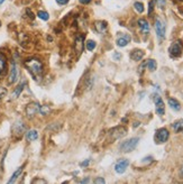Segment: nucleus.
<instances>
[{"label": "nucleus", "instance_id": "nucleus-36", "mask_svg": "<svg viewBox=\"0 0 183 184\" xmlns=\"http://www.w3.org/2000/svg\"><path fill=\"white\" fill-rule=\"evenodd\" d=\"M89 163H90V161H89V159H87V161H84L83 163H81V166H85V165H89Z\"/></svg>", "mask_w": 183, "mask_h": 184}, {"label": "nucleus", "instance_id": "nucleus-21", "mask_svg": "<svg viewBox=\"0 0 183 184\" xmlns=\"http://www.w3.org/2000/svg\"><path fill=\"white\" fill-rule=\"evenodd\" d=\"M146 65H147V69L152 72L155 71L156 67H157V63H156L155 60H148V62L146 63Z\"/></svg>", "mask_w": 183, "mask_h": 184}, {"label": "nucleus", "instance_id": "nucleus-35", "mask_svg": "<svg viewBox=\"0 0 183 184\" xmlns=\"http://www.w3.org/2000/svg\"><path fill=\"white\" fill-rule=\"evenodd\" d=\"M26 12L29 15V17H31V18H33V19H34V14H33V12L31 11V9H27V10H26Z\"/></svg>", "mask_w": 183, "mask_h": 184}, {"label": "nucleus", "instance_id": "nucleus-15", "mask_svg": "<svg viewBox=\"0 0 183 184\" xmlns=\"http://www.w3.org/2000/svg\"><path fill=\"white\" fill-rule=\"evenodd\" d=\"M144 55H145V53H144V51H142V50H134V51L130 53V57H132V60H134V61H141L143 57H144Z\"/></svg>", "mask_w": 183, "mask_h": 184}, {"label": "nucleus", "instance_id": "nucleus-18", "mask_svg": "<svg viewBox=\"0 0 183 184\" xmlns=\"http://www.w3.org/2000/svg\"><path fill=\"white\" fill-rule=\"evenodd\" d=\"M169 106L171 107V109L175 110V111H179L181 106H180V102L176 100V99H173V98H170L169 99Z\"/></svg>", "mask_w": 183, "mask_h": 184}, {"label": "nucleus", "instance_id": "nucleus-10", "mask_svg": "<svg viewBox=\"0 0 183 184\" xmlns=\"http://www.w3.org/2000/svg\"><path fill=\"white\" fill-rule=\"evenodd\" d=\"M128 165H129V161L128 159H120L115 165V171L118 174H122L126 171V168L128 167Z\"/></svg>", "mask_w": 183, "mask_h": 184}, {"label": "nucleus", "instance_id": "nucleus-32", "mask_svg": "<svg viewBox=\"0 0 183 184\" xmlns=\"http://www.w3.org/2000/svg\"><path fill=\"white\" fill-rule=\"evenodd\" d=\"M94 183H104V180L102 179V177H98V179H96V181H94Z\"/></svg>", "mask_w": 183, "mask_h": 184}, {"label": "nucleus", "instance_id": "nucleus-14", "mask_svg": "<svg viewBox=\"0 0 183 184\" xmlns=\"http://www.w3.org/2000/svg\"><path fill=\"white\" fill-rule=\"evenodd\" d=\"M138 26H139L141 31H142L144 34H147V33L150 31V24H148V21L146 20V19H144V18H141V19L138 20Z\"/></svg>", "mask_w": 183, "mask_h": 184}, {"label": "nucleus", "instance_id": "nucleus-17", "mask_svg": "<svg viewBox=\"0 0 183 184\" xmlns=\"http://www.w3.org/2000/svg\"><path fill=\"white\" fill-rule=\"evenodd\" d=\"M6 67H7V59L2 53H0V75L5 73Z\"/></svg>", "mask_w": 183, "mask_h": 184}, {"label": "nucleus", "instance_id": "nucleus-13", "mask_svg": "<svg viewBox=\"0 0 183 184\" xmlns=\"http://www.w3.org/2000/svg\"><path fill=\"white\" fill-rule=\"evenodd\" d=\"M130 42V36L128 35V34H120L119 35V37L117 38V45L119 46V47H125V46H127L128 45V43Z\"/></svg>", "mask_w": 183, "mask_h": 184}, {"label": "nucleus", "instance_id": "nucleus-23", "mask_svg": "<svg viewBox=\"0 0 183 184\" xmlns=\"http://www.w3.org/2000/svg\"><path fill=\"white\" fill-rule=\"evenodd\" d=\"M37 16H38V18H41L42 20H48V18H50V15L46 12V11H38L37 12Z\"/></svg>", "mask_w": 183, "mask_h": 184}, {"label": "nucleus", "instance_id": "nucleus-31", "mask_svg": "<svg viewBox=\"0 0 183 184\" xmlns=\"http://www.w3.org/2000/svg\"><path fill=\"white\" fill-rule=\"evenodd\" d=\"M56 2H57L59 5H66V3L69 2V0H56Z\"/></svg>", "mask_w": 183, "mask_h": 184}, {"label": "nucleus", "instance_id": "nucleus-40", "mask_svg": "<svg viewBox=\"0 0 183 184\" xmlns=\"http://www.w3.org/2000/svg\"><path fill=\"white\" fill-rule=\"evenodd\" d=\"M0 26H1V21H0Z\"/></svg>", "mask_w": 183, "mask_h": 184}, {"label": "nucleus", "instance_id": "nucleus-11", "mask_svg": "<svg viewBox=\"0 0 183 184\" xmlns=\"http://www.w3.org/2000/svg\"><path fill=\"white\" fill-rule=\"evenodd\" d=\"M18 79V66L15 62L11 63V69H10V74H9V83L12 84L17 81Z\"/></svg>", "mask_w": 183, "mask_h": 184}, {"label": "nucleus", "instance_id": "nucleus-22", "mask_svg": "<svg viewBox=\"0 0 183 184\" xmlns=\"http://www.w3.org/2000/svg\"><path fill=\"white\" fill-rule=\"evenodd\" d=\"M24 85H25V83L23 82L21 84H19V85L16 88V90H15L14 93H12V98H17V97L20 94V92L23 91V89H24Z\"/></svg>", "mask_w": 183, "mask_h": 184}, {"label": "nucleus", "instance_id": "nucleus-25", "mask_svg": "<svg viewBox=\"0 0 183 184\" xmlns=\"http://www.w3.org/2000/svg\"><path fill=\"white\" fill-rule=\"evenodd\" d=\"M85 46H87V50H88V51H93V50L96 48V42L89 40V41H87Z\"/></svg>", "mask_w": 183, "mask_h": 184}, {"label": "nucleus", "instance_id": "nucleus-42", "mask_svg": "<svg viewBox=\"0 0 183 184\" xmlns=\"http://www.w3.org/2000/svg\"><path fill=\"white\" fill-rule=\"evenodd\" d=\"M182 123H183V121H182Z\"/></svg>", "mask_w": 183, "mask_h": 184}, {"label": "nucleus", "instance_id": "nucleus-3", "mask_svg": "<svg viewBox=\"0 0 183 184\" xmlns=\"http://www.w3.org/2000/svg\"><path fill=\"white\" fill-rule=\"evenodd\" d=\"M183 51V44L181 41H175L172 45L170 46L169 52H170V55L173 57H179Z\"/></svg>", "mask_w": 183, "mask_h": 184}, {"label": "nucleus", "instance_id": "nucleus-24", "mask_svg": "<svg viewBox=\"0 0 183 184\" xmlns=\"http://www.w3.org/2000/svg\"><path fill=\"white\" fill-rule=\"evenodd\" d=\"M50 111H51V109H50L48 106H41V107H40V112H41V114H43V116L48 114Z\"/></svg>", "mask_w": 183, "mask_h": 184}, {"label": "nucleus", "instance_id": "nucleus-7", "mask_svg": "<svg viewBox=\"0 0 183 184\" xmlns=\"http://www.w3.org/2000/svg\"><path fill=\"white\" fill-rule=\"evenodd\" d=\"M110 136H111L112 139H118V138H122L124 137L126 134H127V129L122 126H119V127H116L110 130Z\"/></svg>", "mask_w": 183, "mask_h": 184}, {"label": "nucleus", "instance_id": "nucleus-5", "mask_svg": "<svg viewBox=\"0 0 183 184\" xmlns=\"http://www.w3.org/2000/svg\"><path fill=\"white\" fill-rule=\"evenodd\" d=\"M155 31H156V34L160 38H164L165 37V31H166V27H165V24L164 21L161 20L160 18H157L155 20Z\"/></svg>", "mask_w": 183, "mask_h": 184}, {"label": "nucleus", "instance_id": "nucleus-33", "mask_svg": "<svg viewBox=\"0 0 183 184\" xmlns=\"http://www.w3.org/2000/svg\"><path fill=\"white\" fill-rule=\"evenodd\" d=\"M33 183H46L45 180H34Z\"/></svg>", "mask_w": 183, "mask_h": 184}, {"label": "nucleus", "instance_id": "nucleus-28", "mask_svg": "<svg viewBox=\"0 0 183 184\" xmlns=\"http://www.w3.org/2000/svg\"><path fill=\"white\" fill-rule=\"evenodd\" d=\"M156 2H157V6L160 8H164L166 5V0H156Z\"/></svg>", "mask_w": 183, "mask_h": 184}, {"label": "nucleus", "instance_id": "nucleus-41", "mask_svg": "<svg viewBox=\"0 0 183 184\" xmlns=\"http://www.w3.org/2000/svg\"><path fill=\"white\" fill-rule=\"evenodd\" d=\"M179 1H183V0H179Z\"/></svg>", "mask_w": 183, "mask_h": 184}, {"label": "nucleus", "instance_id": "nucleus-26", "mask_svg": "<svg viewBox=\"0 0 183 184\" xmlns=\"http://www.w3.org/2000/svg\"><path fill=\"white\" fill-rule=\"evenodd\" d=\"M134 7H135L136 11L139 12V14H142L143 11H144V5H143L142 2H135V3H134Z\"/></svg>", "mask_w": 183, "mask_h": 184}, {"label": "nucleus", "instance_id": "nucleus-9", "mask_svg": "<svg viewBox=\"0 0 183 184\" xmlns=\"http://www.w3.org/2000/svg\"><path fill=\"white\" fill-rule=\"evenodd\" d=\"M83 47H84V37L80 35L76 37V40L74 42V51L76 53V55H80L83 51Z\"/></svg>", "mask_w": 183, "mask_h": 184}, {"label": "nucleus", "instance_id": "nucleus-6", "mask_svg": "<svg viewBox=\"0 0 183 184\" xmlns=\"http://www.w3.org/2000/svg\"><path fill=\"white\" fill-rule=\"evenodd\" d=\"M40 107H41V106L37 102H31L29 103V104H27V107H26V109H25L27 117H28V118H31V117H34L37 112H40Z\"/></svg>", "mask_w": 183, "mask_h": 184}, {"label": "nucleus", "instance_id": "nucleus-29", "mask_svg": "<svg viewBox=\"0 0 183 184\" xmlns=\"http://www.w3.org/2000/svg\"><path fill=\"white\" fill-rule=\"evenodd\" d=\"M6 94H7V89L6 88H0V99L6 97Z\"/></svg>", "mask_w": 183, "mask_h": 184}, {"label": "nucleus", "instance_id": "nucleus-8", "mask_svg": "<svg viewBox=\"0 0 183 184\" xmlns=\"http://www.w3.org/2000/svg\"><path fill=\"white\" fill-rule=\"evenodd\" d=\"M154 102L156 106V113L158 116H163L165 113V106H164L162 98L160 95H154Z\"/></svg>", "mask_w": 183, "mask_h": 184}, {"label": "nucleus", "instance_id": "nucleus-2", "mask_svg": "<svg viewBox=\"0 0 183 184\" xmlns=\"http://www.w3.org/2000/svg\"><path fill=\"white\" fill-rule=\"evenodd\" d=\"M138 142H139V138H137V137L130 138L120 145V151L124 153H129L136 148V146L138 145Z\"/></svg>", "mask_w": 183, "mask_h": 184}, {"label": "nucleus", "instance_id": "nucleus-27", "mask_svg": "<svg viewBox=\"0 0 183 184\" xmlns=\"http://www.w3.org/2000/svg\"><path fill=\"white\" fill-rule=\"evenodd\" d=\"M173 129L176 132V133H179L180 130H183V123H180V121H178V123H175L173 125Z\"/></svg>", "mask_w": 183, "mask_h": 184}, {"label": "nucleus", "instance_id": "nucleus-39", "mask_svg": "<svg viewBox=\"0 0 183 184\" xmlns=\"http://www.w3.org/2000/svg\"><path fill=\"white\" fill-rule=\"evenodd\" d=\"M3 1H5V0H0V5H2V3H3Z\"/></svg>", "mask_w": 183, "mask_h": 184}, {"label": "nucleus", "instance_id": "nucleus-1", "mask_svg": "<svg viewBox=\"0 0 183 184\" xmlns=\"http://www.w3.org/2000/svg\"><path fill=\"white\" fill-rule=\"evenodd\" d=\"M25 66L36 80H38L41 78L42 73H43V64H42V62L38 59L31 57V59L26 60L25 61Z\"/></svg>", "mask_w": 183, "mask_h": 184}, {"label": "nucleus", "instance_id": "nucleus-12", "mask_svg": "<svg viewBox=\"0 0 183 184\" xmlns=\"http://www.w3.org/2000/svg\"><path fill=\"white\" fill-rule=\"evenodd\" d=\"M94 29L99 34H104L108 29V24L104 20H97L94 22Z\"/></svg>", "mask_w": 183, "mask_h": 184}, {"label": "nucleus", "instance_id": "nucleus-20", "mask_svg": "<svg viewBox=\"0 0 183 184\" xmlns=\"http://www.w3.org/2000/svg\"><path fill=\"white\" fill-rule=\"evenodd\" d=\"M21 172H23V166H20V167H18L17 170H16V172L11 175V177L9 179V181H8V183H14L19 176H20Z\"/></svg>", "mask_w": 183, "mask_h": 184}, {"label": "nucleus", "instance_id": "nucleus-34", "mask_svg": "<svg viewBox=\"0 0 183 184\" xmlns=\"http://www.w3.org/2000/svg\"><path fill=\"white\" fill-rule=\"evenodd\" d=\"M79 1H80V3H82V5H88V3H90L91 0H79Z\"/></svg>", "mask_w": 183, "mask_h": 184}, {"label": "nucleus", "instance_id": "nucleus-30", "mask_svg": "<svg viewBox=\"0 0 183 184\" xmlns=\"http://www.w3.org/2000/svg\"><path fill=\"white\" fill-rule=\"evenodd\" d=\"M153 10H154V1H150V7H148V15H151Z\"/></svg>", "mask_w": 183, "mask_h": 184}, {"label": "nucleus", "instance_id": "nucleus-19", "mask_svg": "<svg viewBox=\"0 0 183 184\" xmlns=\"http://www.w3.org/2000/svg\"><path fill=\"white\" fill-rule=\"evenodd\" d=\"M26 137L29 142H34L38 138V133L35 130V129H31V130H28L27 134H26Z\"/></svg>", "mask_w": 183, "mask_h": 184}, {"label": "nucleus", "instance_id": "nucleus-4", "mask_svg": "<svg viewBox=\"0 0 183 184\" xmlns=\"http://www.w3.org/2000/svg\"><path fill=\"white\" fill-rule=\"evenodd\" d=\"M169 136H170V133L166 128H161L158 129L156 134H155V142L157 144H163L165 142H167L169 139Z\"/></svg>", "mask_w": 183, "mask_h": 184}, {"label": "nucleus", "instance_id": "nucleus-37", "mask_svg": "<svg viewBox=\"0 0 183 184\" xmlns=\"http://www.w3.org/2000/svg\"><path fill=\"white\" fill-rule=\"evenodd\" d=\"M89 182H90L89 179H84V180H82L81 181V183H89Z\"/></svg>", "mask_w": 183, "mask_h": 184}, {"label": "nucleus", "instance_id": "nucleus-38", "mask_svg": "<svg viewBox=\"0 0 183 184\" xmlns=\"http://www.w3.org/2000/svg\"><path fill=\"white\" fill-rule=\"evenodd\" d=\"M115 57H116V59H119V57H120V54H115Z\"/></svg>", "mask_w": 183, "mask_h": 184}, {"label": "nucleus", "instance_id": "nucleus-16", "mask_svg": "<svg viewBox=\"0 0 183 184\" xmlns=\"http://www.w3.org/2000/svg\"><path fill=\"white\" fill-rule=\"evenodd\" d=\"M24 130H25V126L23 125V123H16L14 125V134L17 135L18 137H21Z\"/></svg>", "mask_w": 183, "mask_h": 184}]
</instances>
